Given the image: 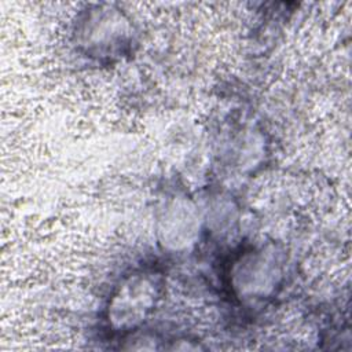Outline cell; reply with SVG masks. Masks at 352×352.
<instances>
[{
	"instance_id": "1",
	"label": "cell",
	"mask_w": 352,
	"mask_h": 352,
	"mask_svg": "<svg viewBox=\"0 0 352 352\" xmlns=\"http://www.w3.org/2000/svg\"><path fill=\"white\" fill-rule=\"evenodd\" d=\"M153 274H135L114 292L107 308V320L113 329L128 331L142 324L160 298V282Z\"/></svg>"
},
{
	"instance_id": "2",
	"label": "cell",
	"mask_w": 352,
	"mask_h": 352,
	"mask_svg": "<svg viewBox=\"0 0 352 352\" xmlns=\"http://www.w3.org/2000/svg\"><path fill=\"white\" fill-rule=\"evenodd\" d=\"M232 286L245 298H264L274 292L279 279V267L264 252H248L235 261Z\"/></svg>"
}]
</instances>
